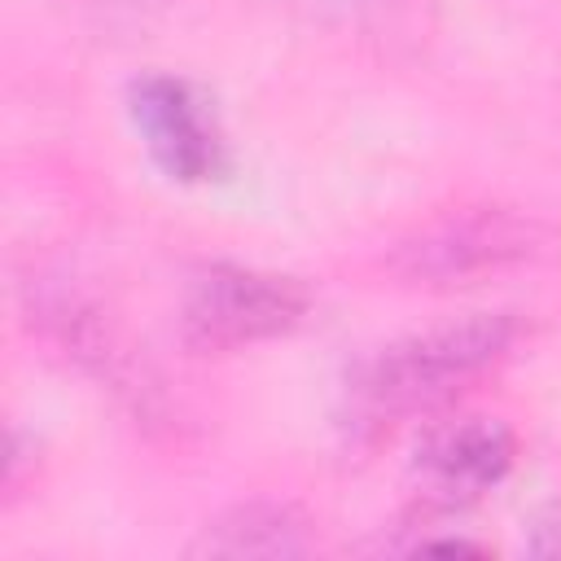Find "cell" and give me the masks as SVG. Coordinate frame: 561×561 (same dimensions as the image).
I'll return each mask as SVG.
<instances>
[{"label": "cell", "mask_w": 561, "mask_h": 561, "mask_svg": "<svg viewBox=\"0 0 561 561\" xmlns=\"http://www.w3.org/2000/svg\"><path fill=\"white\" fill-rule=\"evenodd\" d=\"M307 316V289L294 276L210 263L202 267L180 307V333L193 351H241L289 333Z\"/></svg>", "instance_id": "3"}, {"label": "cell", "mask_w": 561, "mask_h": 561, "mask_svg": "<svg viewBox=\"0 0 561 561\" xmlns=\"http://www.w3.org/2000/svg\"><path fill=\"white\" fill-rule=\"evenodd\" d=\"M526 552L561 557V504H548L526 522Z\"/></svg>", "instance_id": "8"}, {"label": "cell", "mask_w": 561, "mask_h": 561, "mask_svg": "<svg viewBox=\"0 0 561 561\" xmlns=\"http://www.w3.org/2000/svg\"><path fill=\"white\" fill-rule=\"evenodd\" d=\"M513 337H517V320L508 311H482L456 324L399 337L355 373L351 386L355 412L364 421H386V416L394 421L425 412L451 399L478 373H486L513 346Z\"/></svg>", "instance_id": "1"}, {"label": "cell", "mask_w": 561, "mask_h": 561, "mask_svg": "<svg viewBox=\"0 0 561 561\" xmlns=\"http://www.w3.org/2000/svg\"><path fill=\"white\" fill-rule=\"evenodd\" d=\"M294 4H302L311 18L342 26V31L394 35V31L412 26V18L421 13L425 0H294Z\"/></svg>", "instance_id": "7"}, {"label": "cell", "mask_w": 561, "mask_h": 561, "mask_svg": "<svg viewBox=\"0 0 561 561\" xmlns=\"http://www.w3.org/2000/svg\"><path fill=\"white\" fill-rule=\"evenodd\" d=\"M513 456L517 438L500 416H456L425 430V438L412 451V469L430 495L456 504L500 486L513 469Z\"/></svg>", "instance_id": "5"}, {"label": "cell", "mask_w": 561, "mask_h": 561, "mask_svg": "<svg viewBox=\"0 0 561 561\" xmlns=\"http://www.w3.org/2000/svg\"><path fill=\"white\" fill-rule=\"evenodd\" d=\"M127 118L153 162L184 184H202L224 175L228 167V140L219 131V118L210 101L180 75L149 70L131 79L127 88Z\"/></svg>", "instance_id": "4"}, {"label": "cell", "mask_w": 561, "mask_h": 561, "mask_svg": "<svg viewBox=\"0 0 561 561\" xmlns=\"http://www.w3.org/2000/svg\"><path fill=\"white\" fill-rule=\"evenodd\" d=\"M316 548L311 517L280 500H245L224 508L215 522L202 526V535L188 543V557H215V561H289L307 557Z\"/></svg>", "instance_id": "6"}, {"label": "cell", "mask_w": 561, "mask_h": 561, "mask_svg": "<svg viewBox=\"0 0 561 561\" xmlns=\"http://www.w3.org/2000/svg\"><path fill=\"white\" fill-rule=\"evenodd\" d=\"M543 241L548 232L530 215L508 206H465L403 237L390 254V267L412 285H469L535 259Z\"/></svg>", "instance_id": "2"}]
</instances>
